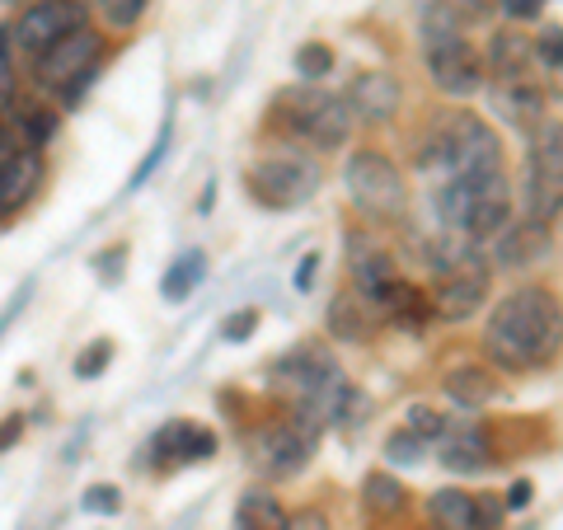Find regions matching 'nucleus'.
<instances>
[{"mask_svg":"<svg viewBox=\"0 0 563 530\" xmlns=\"http://www.w3.org/2000/svg\"><path fill=\"white\" fill-rule=\"evenodd\" d=\"M122 258H128V244H109V250H103V254H95V268H99V277L109 281V287H113V281L122 277V268H118Z\"/></svg>","mask_w":563,"mask_h":530,"instance_id":"a19ab883","label":"nucleus"},{"mask_svg":"<svg viewBox=\"0 0 563 530\" xmlns=\"http://www.w3.org/2000/svg\"><path fill=\"white\" fill-rule=\"evenodd\" d=\"M155 451L174 465L211 461V455H217V432L198 428V422H169V428H161V437H155Z\"/></svg>","mask_w":563,"mask_h":530,"instance_id":"6ab92c4d","label":"nucleus"},{"mask_svg":"<svg viewBox=\"0 0 563 530\" xmlns=\"http://www.w3.org/2000/svg\"><path fill=\"white\" fill-rule=\"evenodd\" d=\"M470 493L465 488H437L428 498V517L437 530H470Z\"/></svg>","mask_w":563,"mask_h":530,"instance_id":"cd10ccee","label":"nucleus"},{"mask_svg":"<svg viewBox=\"0 0 563 530\" xmlns=\"http://www.w3.org/2000/svg\"><path fill=\"white\" fill-rule=\"evenodd\" d=\"M437 441H442V465L451 474H484L493 465V437L479 428V422H474V428H455V432L446 422V432Z\"/></svg>","mask_w":563,"mask_h":530,"instance_id":"f3484780","label":"nucleus"},{"mask_svg":"<svg viewBox=\"0 0 563 530\" xmlns=\"http://www.w3.org/2000/svg\"><path fill=\"white\" fill-rule=\"evenodd\" d=\"M85 511H95V517H118L122 511V493L118 484H95V488H85Z\"/></svg>","mask_w":563,"mask_h":530,"instance_id":"c9c22d12","label":"nucleus"},{"mask_svg":"<svg viewBox=\"0 0 563 530\" xmlns=\"http://www.w3.org/2000/svg\"><path fill=\"white\" fill-rule=\"evenodd\" d=\"M521 198H526V221L531 225H550L559 221V202H563V169L544 165V161H526V179H521Z\"/></svg>","mask_w":563,"mask_h":530,"instance_id":"2eb2a0df","label":"nucleus"},{"mask_svg":"<svg viewBox=\"0 0 563 530\" xmlns=\"http://www.w3.org/2000/svg\"><path fill=\"white\" fill-rule=\"evenodd\" d=\"M563 320H559V296L550 287H521L484 324V352L498 371H536L559 357Z\"/></svg>","mask_w":563,"mask_h":530,"instance_id":"f257e3e1","label":"nucleus"},{"mask_svg":"<svg viewBox=\"0 0 563 530\" xmlns=\"http://www.w3.org/2000/svg\"><path fill=\"white\" fill-rule=\"evenodd\" d=\"M399 99H404V90L390 70H357L347 85V95H343L347 113L362 118V122H390L399 113Z\"/></svg>","mask_w":563,"mask_h":530,"instance_id":"f8f14e48","label":"nucleus"},{"mask_svg":"<svg viewBox=\"0 0 563 530\" xmlns=\"http://www.w3.org/2000/svg\"><path fill=\"white\" fill-rule=\"evenodd\" d=\"M517 217V207H512V188H507V174H484V184H479V198H474L470 207V217L461 225V235L470 240H493V235H503L507 225H512Z\"/></svg>","mask_w":563,"mask_h":530,"instance_id":"9b49d317","label":"nucleus"},{"mask_svg":"<svg viewBox=\"0 0 563 530\" xmlns=\"http://www.w3.org/2000/svg\"><path fill=\"white\" fill-rule=\"evenodd\" d=\"M333 371H339V366L329 362V352H320L314 343L310 347H296L282 362H273V390L287 395L291 404H301L310 390H320V380H329Z\"/></svg>","mask_w":563,"mask_h":530,"instance_id":"ddd939ff","label":"nucleus"},{"mask_svg":"<svg viewBox=\"0 0 563 530\" xmlns=\"http://www.w3.org/2000/svg\"><path fill=\"white\" fill-rule=\"evenodd\" d=\"M333 70V47L329 43H306V47H296V76L310 80V85H320V76H329Z\"/></svg>","mask_w":563,"mask_h":530,"instance_id":"c756f323","label":"nucleus"},{"mask_svg":"<svg viewBox=\"0 0 563 530\" xmlns=\"http://www.w3.org/2000/svg\"><path fill=\"white\" fill-rule=\"evenodd\" d=\"M488 263L479 254H465L455 268H446L442 277H437V291L428 296V306L437 320H446V324H461L470 320V314H479L484 310V300H488Z\"/></svg>","mask_w":563,"mask_h":530,"instance_id":"1a4fd4ad","label":"nucleus"},{"mask_svg":"<svg viewBox=\"0 0 563 530\" xmlns=\"http://www.w3.org/2000/svg\"><path fill=\"white\" fill-rule=\"evenodd\" d=\"M20 437H24V418L20 413L0 418V455H5L10 446H20Z\"/></svg>","mask_w":563,"mask_h":530,"instance_id":"c03bdc74","label":"nucleus"},{"mask_svg":"<svg viewBox=\"0 0 563 530\" xmlns=\"http://www.w3.org/2000/svg\"><path fill=\"white\" fill-rule=\"evenodd\" d=\"M372 306H380L385 314H390L395 324H422V320H432V306H428V291L413 287V281H385V287L372 296Z\"/></svg>","mask_w":563,"mask_h":530,"instance_id":"412c9836","label":"nucleus"},{"mask_svg":"<svg viewBox=\"0 0 563 530\" xmlns=\"http://www.w3.org/2000/svg\"><path fill=\"white\" fill-rule=\"evenodd\" d=\"M488 109L498 113L507 128H517V132L531 136L544 122V113H550V103H544V90H540V85H531V80H498L488 90Z\"/></svg>","mask_w":563,"mask_h":530,"instance_id":"4468645a","label":"nucleus"},{"mask_svg":"<svg viewBox=\"0 0 563 530\" xmlns=\"http://www.w3.org/2000/svg\"><path fill=\"white\" fill-rule=\"evenodd\" d=\"M99 57H103V38L90 24H85L76 33H66V38H57L43 52V57H33V62H38L33 70H38V85H47V90H66L70 99H76L85 85L95 80Z\"/></svg>","mask_w":563,"mask_h":530,"instance_id":"423d86ee","label":"nucleus"},{"mask_svg":"<svg viewBox=\"0 0 563 530\" xmlns=\"http://www.w3.org/2000/svg\"><path fill=\"white\" fill-rule=\"evenodd\" d=\"M526 503H531V479H517V484H512V493L503 498V507H507V511H521Z\"/></svg>","mask_w":563,"mask_h":530,"instance_id":"49530a36","label":"nucleus"},{"mask_svg":"<svg viewBox=\"0 0 563 530\" xmlns=\"http://www.w3.org/2000/svg\"><path fill=\"white\" fill-rule=\"evenodd\" d=\"M446 395L461 404V409H484V404L498 395V376H493V366H479V362H470V366H451L446 376Z\"/></svg>","mask_w":563,"mask_h":530,"instance_id":"4be33fe9","label":"nucleus"},{"mask_svg":"<svg viewBox=\"0 0 563 530\" xmlns=\"http://www.w3.org/2000/svg\"><path fill=\"white\" fill-rule=\"evenodd\" d=\"M550 225H531V221H512L498 240V250H493V258H498V268H531V263H540L544 254H550Z\"/></svg>","mask_w":563,"mask_h":530,"instance_id":"a211bd4d","label":"nucleus"},{"mask_svg":"<svg viewBox=\"0 0 563 530\" xmlns=\"http://www.w3.org/2000/svg\"><path fill=\"white\" fill-rule=\"evenodd\" d=\"M109 362H113V343L109 339H99V343H90L76 357V376L80 380H95V376H103V371H109Z\"/></svg>","mask_w":563,"mask_h":530,"instance_id":"f704fd0d","label":"nucleus"},{"mask_svg":"<svg viewBox=\"0 0 563 530\" xmlns=\"http://www.w3.org/2000/svg\"><path fill=\"white\" fill-rule=\"evenodd\" d=\"M531 70V38L517 29H503L488 38V52H484V76H498V80H526Z\"/></svg>","mask_w":563,"mask_h":530,"instance_id":"aec40b11","label":"nucleus"},{"mask_svg":"<svg viewBox=\"0 0 563 530\" xmlns=\"http://www.w3.org/2000/svg\"><path fill=\"white\" fill-rule=\"evenodd\" d=\"M428 530H437V526H428Z\"/></svg>","mask_w":563,"mask_h":530,"instance_id":"3c124183","label":"nucleus"},{"mask_svg":"<svg viewBox=\"0 0 563 530\" xmlns=\"http://www.w3.org/2000/svg\"><path fill=\"white\" fill-rule=\"evenodd\" d=\"M446 5H451V14H455V20H470V24H479V20H488V14L493 10H498V0H446Z\"/></svg>","mask_w":563,"mask_h":530,"instance_id":"ea45409f","label":"nucleus"},{"mask_svg":"<svg viewBox=\"0 0 563 530\" xmlns=\"http://www.w3.org/2000/svg\"><path fill=\"white\" fill-rule=\"evenodd\" d=\"M90 24V5L85 0H33L20 14V24L10 29V52H24V57H43V52Z\"/></svg>","mask_w":563,"mask_h":530,"instance_id":"6e6552de","label":"nucleus"},{"mask_svg":"<svg viewBox=\"0 0 563 530\" xmlns=\"http://www.w3.org/2000/svg\"><path fill=\"white\" fill-rule=\"evenodd\" d=\"M282 530H329V517L320 507H301V511H287V526Z\"/></svg>","mask_w":563,"mask_h":530,"instance_id":"79ce46f5","label":"nucleus"},{"mask_svg":"<svg viewBox=\"0 0 563 530\" xmlns=\"http://www.w3.org/2000/svg\"><path fill=\"white\" fill-rule=\"evenodd\" d=\"M57 122H62L57 109H47V103H24V109H14V122H10V128L24 136V146L43 151L47 141L57 136Z\"/></svg>","mask_w":563,"mask_h":530,"instance_id":"bb28decb","label":"nucleus"},{"mask_svg":"<svg viewBox=\"0 0 563 530\" xmlns=\"http://www.w3.org/2000/svg\"><path fill=\"white\" fill-rule=\"evenodd\" d=\"M202 277H207V254L202 250H188L179 263H169V273L161 277V296L169 300V306H179V300H188L192 291H198Z\"/></svg>","mask_w":563,"mask_h":530,"instance_id":"a878e982","label":"nucleus"},{"mask_svg":"<svg viewBox=\"0 0 563 530\" xmlns=\"http://www.w3.org/2000/svg\"><path fill=\"white\" fill-rule=\"evenodd\" d=\"M395 277H399V263L385 250H372V244H362L357 250V244H352V281H357V291L366 300H372L385 281H395Z\"/></svg>","mask_w":563,"mask_h":530,"instance_id":"5701e85b","label":"nucleus"},{"mask_svg":"<svg viewBox=\"0 0 563 530\" xmlns=\"http://www.w3.org/2000/svg\"><path fill=\"white\" fill-rule=\"evenodd\" d=\"M366 413H372V399L347 385V395H343V404H339V422H343V428H352V422H366Z\"/></svg>","mask_w":563,"mask_h":530,"instance_id":"58836bf2","label":"nucleus"},{"mask_svg":"<svg viewBox=\"0 0 563 530\" xmlns=\"http://www.w3.org/2000/svg\"><path fill=\"white\" fill-rule=\"evenodd\" d=\"M14 151H20V132H14L10 122H0V161H10Z\"/></svg>","mask_w":563,"mask_h":530,"instance_id":"de8ad7c7","label":"nucleus"},{"mask_svg":"<svg viewBox=\"0 0 563 530\" xmlns=\"http://www.w3.org/2000/svg\"><path fill=\"white\" fill-rule=\"evenodd\" d=\"M169 141H174V122H165V128H161V136H155V146L146 151V161H141V169L132 174V188H141V184H146L151 174H155V165H161V161H165V151H169Z\"/></svg>","mask_w":563,"mask_h":530,"instance_id":"4c0bfd02","label":"nucleus"},{"mask_svg":"<svg viewBox=\"0 0 563 530\" xmlns=\"http://www.w3.org/2000/svg\"><path fill=\"white\" fill-rule=\"evenodd\" d=\"M320 179H324L320 155L296 146V141H282V146H268L244 169V192L268 211H296L301 202H310Z\"/></svg>","mask_w":563,"mask_h":530,"instance_id":"20e7f679","label":"nucleus"},{"mask_svg":"<svg viewBox=\"0 0 563 530\" xmlns=\"http://www.w3.org/2000/svg\"><path fill=\"white\" fill-rule=\"evenodd\" d=\"M418 161L422 169H437L446 179H479V174L503 169V136L479 113H451L432 128Z\"/></svg>","mask_w":563,"mask_h":530,"instance_id":"f03ea898","label":"nucleus"},{"mask_svg":"<svg viewBox=\"0 0 563 530\" xmlns=\"http://www.w3.org/2000/svg\"><path fill=\"white\" fill-rule=\"evenodd\" d=\"M531 66H540L544 76H559V66H563V29L559 24H550L540 38H531Z\"/></svg>","mask_w":563,"mask_h":530,"instance_id":"7c9ffc66","label":"nucleus"},{"mask_svg":"<svg viewBox=\"0 0 563 530\" xmlns=\"http://www.w3.org/2000/svg\"><path fill=\"white\" fill-rule=\"evenodd\" d=\"M95 5H99L103 24H109L113 33H132L141 20H146L151 0H95Z\"/></svg>","mask_w":563,"mask_h":530,"instance_id":"c85d7f7f","label":"nucleus"},{"mask_svg":"<svg viewBox=\"0 0 563 530\" xmlns=\"http://www.w3.org/2000/svg\"><path fill=\"white\" fill-rule=\"evenodd\" d=\"M287 526V511L273 498L268 488H250L235 503V530H282Z\"/></svg>","mask_w":563,"mask_h":530,"instance_id":"b1692460","label":"nucleus"},{"mask_svg":"<svg viewBox=\"0 0 563 530\" xmlns=\"http://www.w3.org/2000/svg\"><path fill=\"white\" fill-rule=\"evenodd\" d=\"M314 441H320V432L301 428L296 418H282V422H268V428H258L250 437V465L258 474H268V479H291V474H301Z\"/></svg>","mask_w":563,"mask_h":530,"instance_id":"0eeeda50","label":"nucleus"},{"mask_svg":"<svg viewBox=\"0 0 563 530\" xmlns=\"http://www.w3.org/2000/svg\"><path fill=\"white\" fill-rule=\"evenodd\" d=\"M254 329H258V310L244 306V310H235V314H225L221 320V339L225 343H244V339H254Z\"/></svg>","mask_w":563,"mask_h":530,"instance_id":"e433bc0d","label":"nucleus"},{"mask_svg":"<svg viewBox=\"0 0 563 530\" xmlns=\"http://www.w3.org/2000/svg\"><path fill=\"white\" fill-rule=\"evenodd\" d=\"M362 503H366V511H376V517H399V511L409 507V488H404L390 470H372L362 479Z\"/></svg>","mask_w":563,"mask_h":530,"instance_id":"393cba45","label":"nucleus"},{"mask_svg":"<svg viewBox=\"0 0 563 530\" xmlns=\"http://www.w3.org/2000/svg\"><path fill=\"white\" fill-rule=\"evenodd\" d=\"M404 428H409L413 437H422V441H437V437L446 432V413L432 409V404H409V418H404Z\"/></svg>","mask_w":563,"mask_h":530,"instance_id":"72a5a7b5","label":"nucleus"},{"mask_svg":"<svg viewBox=\"0 0 563 530\" xmlns=\"http://www.w3.org/2000/svg\"><path fill=\"white\" fill-rule=\"evenodd\" d=\"M324 329L333 343H372L376 339V314H372V300H366L362 291H339L329 300V314H324Z\"/></svg>","mask_w":563,"mask_h":530,"instance_id":"dca6fc26","label":"nucleus"},{"mask_svg":"<svg viewBox=\"0 0 563 530\" xmlns=\"http://www.w3.org/2000/svg\"><path fill=\"white\" fill-rule=\"evenodd\" d=\"M498 10L507 14V20H540L544 0H498Z\"/></svg>","mask_w":563,"mask_h":530,"instance_id":"37998d69","label":"nucleus"},{"mask_svg":"<svg viewBox=\"0 0 563 530\" xmlns=\"http://www.w3.org/2000/svg\"><path fill=\"white\" fill-rule=\"evenodd\" d=\"M343 188L347 202L372 221H399L409 211V184H404L399 165L380 151H352L343 165Z\"/></svg>","mask_w":563,"mask_h":530,"instance_id":"39448f33","label":"nucleus"},{"mask_svg":"<svg viewBox=\"0 0 563 530\" xmlns=\"http://www.w3.org/2000/svg\"><path fill=\"white\" fill-rule=\"evenodd\" d=\"M507 526V507L498 493H479V498L470 503V530H503Z\"/></svg>","mask_w":563,"mask_h":530,"instance_id":"473e14b6","label":"nucleus"},{"mask_svg":"<svg viewBox=\"0 0 563 530\" xmlns=\"http://www.w3.org/2000/svg\"><path fill=\"white\" fill-rule=\"evenodd\" d=\"M314 273H320V254H306L301 268H296V291H310L314 287Z\"/></svg>","mask_w":563,"mask_h":530,"instance_id":"a18cd8bd","label":"nucleus"},{"mask_svg":"<svg viewBox=\"0 0 563 530\" xmlns=\"http://www.w3.org/2000/svg\"><path fill=\"white\" fill-rule=\"evenodd\" d=\"M273 122L282 132H287L296 146H306V151H343L347 146V136H352V118L347 113V103L343 95H333V90H320V85H296V90H282L273 99Z\"/></svg>","mask_w":563,"mask_h":530,"instance_id":"7ed1b4c3","label":"nucleus"},{"mask_svg":"<svg viewBox=\"0 0 563 530\" xmlns=\"http://www.w3.org/2000/svg\"><path fill=\"white\" fill-rule=\"evenodd\" d=\"M428 446L432 441H422L409 428H399V432H390V441H385V461L390 465H422V451Z\"/></svg>","mask_w":563,"mask_h":530,"instance_id":"2f4dec72","label":"nucleus"},{"mask_svg":"<svg viewBox=\"0 0 563 530\" xmlns=\"http://www.w3.org/2000/svg\"><path fill=\"white\" fill-rule=\"evenodd\" d=\"M211 207H217V188H211V184H207V192H202V198H198V211H202V217H207V211H211Z\"/></svg>","mask_w":563,"mask_h":530,"instance_id":"8fccbe9b","label":"nucleus"},{"mask_svg":"<svg viewBox=\"0 0 563 530\" xmlns=\"http://www.w3.org/2000/svg\"><path fill=\"white\" fill-rule=\"evenodd\" d=\"M10 90H14V85H10V43L0 38V99H5Z\"/></svg>","mask_w":563,"mask_h":530,"instance_id":"09e8293b","label":"nucleus"},{"mask_svg":"<svg viewBox=\"0 0 563 530\" xmlns=\"http://www.w3.org/2000/svg\"><path fill=\"white\" fill-rule=\"evenodd\" d=\"M43 179H47V161H43V151H33V146H20L10 161H0V217L24 211L38 198Z\"/></svg>","mask_w":563,"mask_h":530,"instance_id":"9d476101","label":"nucleus"}]
</instances>
